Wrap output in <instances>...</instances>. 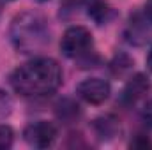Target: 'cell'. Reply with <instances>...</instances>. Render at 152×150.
<instances>
[{"label": "cell", "mask_w": 152, "mask_h": 150, "mask_svg": "<svg viewBox=\"0 0 152 150\" xmlns=\"http://www.w3.org/2000/svg\"><path fill=\"white\" fill-rule=\"evenodd\" d=\"M62 83L60 66L48 57H37L20 66L11 74V85L23 97H42L53 94Z\"/></svg>", "instance_id": "obj_1"}, {"label": "cell", "mask_w": 152, "mask_h": 150, "mask_svg": "<svg viewBox=\"0 0 152 150\" xmlns=\"http://www.w3.org/2000/svg\"><path fill=\"white\" fill-rule=\"evenodd\" d=\"M9 39L14 50L25 55H36L50 44L48 20L37 11H23L16 14L9 25Z\"/></svg>", "instance_id": "obj_2"}, {"label": "cell", "mask_w": 152, "mask_h": 150, "mask_svg": "<svg viewBox=\"0 0 152 150\" xmlns=\"http://www.w3.org/2000/svg\"><path fill=\"white\" fill-rule=\"evenodd\" d=\"M60 50L67 58H83L92 50V34L88 28L75 25L69 27L60 41Z\"/></svg>", "instance_id": "obj_3"}, {"label": "cell", "mask_w": 152, "mask_h": 150, "mask_svg": "<svg viewBox=\"0 0 152 150\" xmlns=\"http://www.w3.org/2000/svg\"><path fill=\"white\" fill-rule=\"evenodd\" d=\"M23 138L34 149H48L57 140V127L51 122L37 120V122H32L25 127Z\"/></svg>", "instance_id": "obj_4"}, {"label": "cell", "mask_w": 152, "mask_h": 150, "mask_svg": "<svg viewBox=\"0 0 152 150\" xmlns=\"http://www.w3.org/2000/svg\"><path fill=\"white\" fill-rule=\"evenodd\" d=\"M110 83L101 78H87L76 85V94L88 104H103L110 97Z\"/></svg>", "instance_id": "obj_5"}, {"label": "cell", "mask_w": 152, "mask_h": 150, "mask_svg": "<svg viewBox=\"0 0 152 150\" xmlns=\"http://www.w3.org/2000/svg\"><path fill=\"white\" fill-rule=\"evenodd\" d=\"M126 41L134 46H142L152 37V23L143 12H136L131 16L127 27H126Z\"/></svg>", "instance_id": "obj_6"}, {"label": "cell", "mask_w": 152, "mask_h": 150, "mask_svg": "<svg viewBox=\"0 0 152 150\" xmlns=\"http://www.w3.org/2000/svg\"><path fill=\"white\" fill-rule=\"evenodd\" d=\"M149 88H151L149 78L145 74L138 73L133 78H129V81L126 83V87H124V90L120 94V103L126 104V106H133L149 94Z\"/></svg>", "instance_id": "obj_7"}, {"label": "cell", "mask_w": 152, "mask_h": 150, "mask_svg": "<svg viewBox=\"0 0 152 150\" xmlns=\"http://www.w3.org/2000/svg\"><path fill=\"white\" fill-rule=\"evenodd\" d=\"M83 7L87 9L88 18H92L97 25L108 23L113 16V9L106 0H83Z\"/></svg>", "instance_id": "obj_8"}, {"label": "cell", "mask_w": 152, "mask_h": 150, "mask_svg": "<svg viewBox=\"0 0 152 150\" xmlns=\"http://www.w3.org/2000/svg\"><path fill=\"white\" fill-rule=\"evenodd\" d=\"M92 127H94L96 134L101 140H112L120 131V124H118V120L115 118L113 115H103V117L96 118Z\"/></svg>", "instance_id": "obj_9"}, {"label": "cell", "mask_w": 152, "mask_h": 150, "mask_svg": "<svg viewBox=\"0 0 152 150\" xmlns=\"http://www.w3.org/2000/svg\"><path fill=\"white\" fill-rule=\"evenodd\" d=\"M55 113H57V117L60 120L69 124V122H75L80 117V106L73 99H62V101H58V104L55 108Z\"/></svg>", "instance_id": "obj_10"}, {"label": "cell", "mask_w": 152, "mask_h": 150, "mask_svg": "<svg viewBox=\"0 0 152 150\" xmlns=\"http://www.w3.org/2000/svg\"><path fill=\"white\" fill-rule=\"evenodd\" d=\"M131 66H133V60L127 55H118V57H115V60L112 62V71H113V74L120 76V74H124L126 71H129Z\"/></svg>", "instance_id": "obj_11"}, {"label": "cell", "mask_w": 152, "mask_h": 150, "mask_svg": "<svg viewBox=\"0 0 152 150\" xmlns=\"http://www.w3.org/2000/svg\"><path fill=\"white\" fill-rule=\"evenodd\" d=\"M14 141V133L9 125L5 124H0V150H5V149H11Z\"/></svg>", "instance_id": "obj_12"}, {"label": "cell", "mask_w": 152, "mask_h": 150, "mask_svg": "<svg viewBox=\"0 0 152 150\" xmlns=\"http://www.w3.org/2000/svg\"><path fill=\"white\" fill-rule=\"evenodd\" d=\"M11 111H12V101H11L9 94L0 88V120L5 118V117H9Z\"/></svg>", "instance_id": "obj_13"}, {"label": "cell", "mask_w": 152, "mask_h": 150, "mask_svg": "<svg viewBox=\"0 0 152 150\" xmlns=\"http://www.w3.org/2000/svg\"><path fill=\"white\" fill-rule=\"evenodd\" d=\"M142 117H143L145 124L152 127V99L145 103V106H143V110H142Z\"/></svg>", "instance_id": "obj_14"}, {"label": "cell", "mask_w": 152, "mask_h": 150, "mask_svg": "<svg viewBox=\"0 0 152 150\" xmlns=\"http://www.w3.org/2000/svg\"><path fill=\"white\" fill-rule=\"evenodd\" d=\"M147 145H151V141L143 134H136V138L131 141V147H147Z\"/></svg>", "instance_id": "obj_15"}, {"label": "cell", "mask_w": 152, "mask_h": 150, "mask_svg": "<svg viewBox=\"0 0 152 150\" xmlns=\"http://www.w3.org/2000/svg\"><path fill=\"white\" fill-rule=\"evenodd\" d=\"M143 14L149 18V21L152 23V0H147V4H145V9H143Z\"/></svg>", "instance_id": "obj_16"}, {"label": "cell", "mask_w": 152, "mask_h": 150, "mask_svg": "<svg viewBox=\"0 0 152 150\" xmlns=\"http://www.w3.org/2000/svg\"><path fill=\"white\" fill-rule=\"evenodd\" d=\"M147 67H149V71H152V48L149 51V55H147Z\"/></svg>", "instance_id": "obj_17"}, {"label": "cell", "mask_w": 152, "mask_h": 150, "mask_svg": "<svg viewBox=\"0 0 152 150\" xmlns=\"http://www.w3.org/2000/svg\"><path fill=\"white\" fill-rule=\"evenodd\" d=\"M41 2H46V0H41Z\"/></svg>", "instance_id": "obj_18"}, {"label": "cell", "mask_w": 152, "mask_h": 150, "mask_svg": "<svg viewBox=\"0 0 152 150\" xmlns=\"http://www.w3.org/2000/svg\"><path fill=\"white\" fill-rule=\"evenodd\" d=\"M0 7H2V4H0Z\"/></svg>", "instance_id": "obj_19"}]
</instances>
